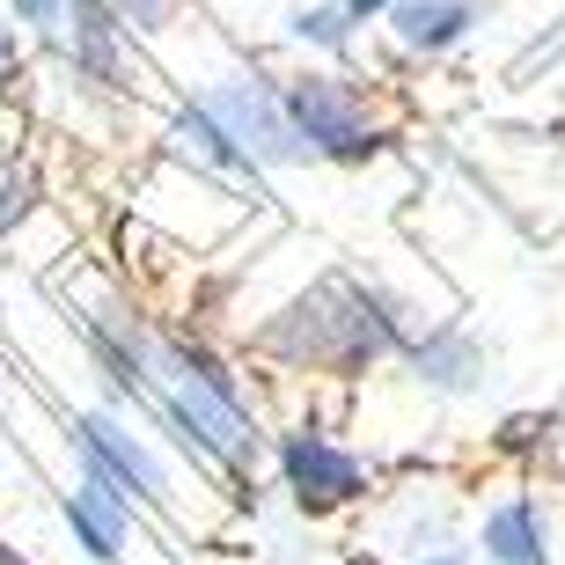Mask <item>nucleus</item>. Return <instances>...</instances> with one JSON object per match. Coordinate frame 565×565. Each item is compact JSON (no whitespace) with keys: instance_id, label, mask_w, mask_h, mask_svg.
<instances>
[{"instance_id":"1","label":"nucleus","mask_w":565,"mask_h":565,"mask_svg":"<svg viewBox=\"0 0 565 565\" xmlns=\"http://www.w3.org/2000/svg\"><path fill=\"white\" fill-rule=\"evenodd\" d=\"M118 367H126V382H140L147 397H162L169 419L184 426V434H199L213 456H228V462L250 456V419L235 412L228 382L213 375V360H199V353H184V345H162V338L132 331L126 353H118Z\"/></svg>"},{"instance_id":"2","label":"nucleus","mask_w":565,"mask_h":565,"mask_svg":"<svg viewBox=\"0 0 565 565\" xmlns=\"http://www.w3.org/2000/svg\"><path fill=\"white\" fill-rule=\"evenodd\" d=\"M273 345L287 360L360 367V360H375L382 345H390V331H382V316L367 309V294H353L345 279H323V287H316L287 323H273Z\"/></svg>"},{"instance_id":"3","label":"nucleus","mask_w":565,"mask_h":565,"mask_svg":"<svg viewBox=\"0 0 565 565\" xmlns=\"http://www.w3.org/2000/svg\"><path fill=\"white\" fill-rule=\"evenodd\" d=\"M199 110L221 126V140H228L243 162H294V154H309V140H301L294 118H287V96H273V88H257V82L213 88Z\"/></svg>"},{"instance_id":"4","label":"nucleus","mask_w":565,"mask_h":565,"mask_svg":"<svg viewBox=\"0 0 565 565\" xmlns=\"http://www.w3.org/2000/svg\"><path fill=\"white\" fill-rule=\"evenodd\" d=\"M287 118H294V132L309 147H323V154H338V162H367L382 147V132L367 126V110L345 96V88H331V82H301L287 96Z\"/></svg>"},{"instance_id":"5","label":"nucleus","mask_w":565,"mask_h":565,"mask_svg":"<svg viewBox=\"0 0 565 565\" xmlns=\"http://www.w3.org/2000/svg\"><path fill=\"white\" fill-rule=\"evenodd\" d=\"M82 456H88V470L110 478L118 492H162V462L147 456L118 419H82Z\"/></svg>"},{"instance_id":"6","label":"nucleus","mask_w":565,"mask_h":565,"mask_svg":"<svg viewBox=\"0 0 565 565\" xmlns=\"http://www.w3.org/2000/svg\"><path fill=\"white\" fill-rule=\"evenodd\" d=\"M287 478H294V492H301V500L338 507V500H353V492H360V462L338 456V448H323L316 434H294L287 440Z\"/></svg>"},{"instance_id":"7","label":"nucleus","mask_w":565,"mask_h":565,"mask_svg":"<svg viewBox=\"0 0 565 565\" xmlns=\"http://www.w3.org/2000/svg\"><path fill=\"white\" fill-rule=\"evenodd\" d=\"M66 514H74V529L88 536V551L96 558H118V544H126V492L110 478H88L74 500H66Z\"/></svg>"},{"instance_id":"8","label":"nucleus","mask_w":565,"mask_h":565,"mask_svg":"<svg viewBox=\"0 0 565 565\" xmlns=\"http://www.w3.org/2000/svg\"><path fill=\"white\" fill-rule=\"evenodd\" d=\"M462 22H470V8L462 0H397V30H404V44H456L462 38Z\"/></svg>"},{"instance_id":"9","label":"nucleus","mask_w":565,"mask_h":565,"mask_svg":"<svg viewBox=\"0 0 565 565\" xmlns=\"http://www.w3.org/2000/svg\"><path fill=\"white\" fill-rule=\"evenodd\" d=\"M484 551L500 565H544V544H536V514H529L522 500L500 507L492 522H484Z\"/></svg>"},{"instance_id":"10","label":"nucleus","mask_w":565,"mask_h":565,"mask_svg":"<svg viewBox=\"0 0 565 565\" xmlns=\"http://www.w3.org/2000/svg\"><path fill=\"white\" fill-rule=\"evenodd\" d=\"M30 199H38V177L8 162V169H0V235H8V228L22 221V213H30Z\"/></svg>"},{"instance_id":"11","label":"nucleus","mask_w":565,"mask_h":565,"mask_svg":"<svg viewBox=\"0 0 565 565\" xmlns=\"http://www.w3.org/2000/svg\"><path fill=\"white\" fill-rule=\"evenodd\" d=\"M294 30H301V38H316V44H338V38H345V15H338V8H316V15H301Z\"/></svg>"},{"instance_id":"12","label":"nucleus","mask_w":565,"mask_h":565,"mask_svg":"<svg viewBox=\"0 0 565 565\" xmlns=\"http://www.w3.org/2000/svg\"><path fill=\"white\" fill-rule=\"evenodd\" d=\"M169 8H177V0H126V22H132V30H162Z\"/></svg>"},{"instance_id":"13","label":"nucleus","mask_w":565,"mask_h":565,"mask_svg":"<svg viewBox=\"0 0 565 565\" xmlns=\"http://www.w3.org/2000/svg\"><path fill=\"white\" fill-rule=\"evenodd\" d=\"M15 8H22V15H44V8H52V0H15Z\"/></svg>"},{"instance_id":"14","label":"nucleus","mask_w":565,"mask_h":565,"mask_svg":"<svg viewBox=\"0 0 565 565\" xmlns=\"http://www.w3.org/2000/svg\"><path fill=\"white\" fill-rule=\"evenodd\" d=\"M338 8H353V15H367V8H382V0H338Z\"/></svg>"},{"instance_id":"15","label":"nucleus","mask_w":565,"mask_h":565,"mask_svg":"<svg viewBox=\"0 0 565 565\" xmlns=\"http://www.w3.org/2000/svg\"><path fill=\"white\" fill-rule=\"evenodd\" d=\"M0 74H8V38H0Z\"/></svg>"},{"instance_id":"16","label":"nucleus","mask_w":565,"mask_h":565,"mask_svg":"<svg viewBox=\"0 0 565 565\" xmlns=\"http://www.w3.org/2000/svg\"><path fill=\"white\" fill-rule=\"evenodd\" d=\"M74 8H96V0H74Z\"/></svg>"}]
</instances>
